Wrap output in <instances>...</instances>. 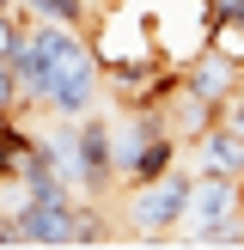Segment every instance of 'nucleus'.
Here are the masks:
<instances>
[{
  "mask_svg": "<svg viewBox=\"0 0 244 250\" xmlns=\"http://www.w3.org/2000/svg\"><path fill=\"white\" fill-rule=\"evenodd\" d=\"M61 153H67V183H73L80 195H98V189L110 183V171H116V134H110L104 122L85 116L80 128L61 134Z\"/></svg>",
  "mask_w": 244,
  "mask_h": 250,
  "instance_id": "obj_1",
  "label": "nucleus"
},
{
  "mask_svg": "<svg viewBox=\"0 0 244 250\" xmlns=\"http://www.w3.org/2000/svg\"><path fill=\"white\" fill-rule=\"evenodd\" d=\"M189 208H195V177L171 165L165 177L141 183V195L128 202V220H134L141 232H171V226H183V220H189Z\"/></svg>",
  "mask_w": 244,
  "mask_h": 250,
  "instance_id": "obj_2",
  "label": "nucleus"
},
{
  "mask_svg": "<svg viewBox=\"0 0 244 250\" xmlns=\"http://www.w3.org/2000/svg\"><path fill=\"white\" fill-rule=\"evenodd\" d=\"M238 214H244V189H238V177H207L202 189H195L189 232H195V238H226V232L238 226Z\"/></svg>",
  "mask_w": 244,
  "mask_h": 250,
  "instance_id": "obj_3",
  "label": "nucleus"
},
{
  "mask_svg": "<svg viewBox=\"0 0 244 250\" xmlns=\"http://www.w3.org/2000/svg\"><path fill=\"white\" fill-rule=\"evenodd\" d=\"M195 146H202V177H244V134L232 122L207 128Z\"/></svg>",
  "mask_w": 244,
  "mask_h": 250,
  "instance_id": "obj_4",
  "label": "nucleus"
},
{
  "mask_svg": "<svg viewBox=\"0 0 244 250\" xmlns=\"http://www.w3.org/2000/svg\"><path fill=\"white\" fill-rule=\"evenodd\" d=\"M24 12L55 19V24H80V19H85V0H24Z\"/></svg>",
  "mask_w": 244,
  "mask_h": 250,
  "instance_id": "obj_5",
  "label": "nucleus"
},
{
  "mask_svg": "<svg viewBox=\"0 0 244 250\" xmlns=\"http://www.w3.org/2000/svg\"><path fill=\"white\" fill-rule=\"evenodd\" d=\"M226 122H232V128H238V134H244V92H238V98H232V104H226Z\"/></svg>",
  "mask_w": 244,
  "mask_h": 250,
  "instance_id": "obj_6",
  "label": "nucleus"
}]
</instances>
